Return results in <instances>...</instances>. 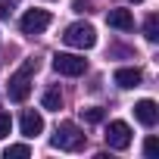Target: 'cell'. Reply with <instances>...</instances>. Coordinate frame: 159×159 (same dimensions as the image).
<instances>
[{"mask_svg":"<svg viewBox=\"0 0 159 159\" xmlns=\"http://www.w3.org/2000/svg\"><path fill=\"white\" fill-rule=\"evenodd\" d=\"M34 69H38V59H25V66L10 78L7 94H10L13 103H25V100H28V94H31V81H28V75H31Z\"/></svg>","mask_w":159,"mask_h":159,"instance_id":"1","label":"cell"},{"mask_svg":"<svg viewBox=\"0 0 159 159\" xmlns=\"http://www.w3.org/2000/svg\"><path fill=\"white\" fill-rule=\"evenodd\" d=\"M84 131L78 128L75 122H62L59 128H56V134L50 137V143L56 147V150H81L84 147Z\"/></svg>","mask_w":159,"mask_h":159,"instance_id":"2","label":"cell"},{"mask_svg":"<svg viewBox=\"0 0 159 159\" xmlns=\"http://www.w3.org/2000/svg\"><path fill=\"white\" fill-rule=\"evenodd\" d=\"M62 41H66L69 47H78V50H91V47L97 44V31H94V25H88V22H72V25L62 31Z\"/></svg>","mask_w":159,"mask_h":159,"instance_id":"3","label":"cell"},{"mask_svg":"<svg viewBox=\"0 0 159 159\" xmlns=\"http://www.w3.org/2000/svg\"><path fill=\"white\" fill-rule=\"evenodd\" d=\"M53 69L59 75H69V78H78L88 72V59L84 56H75V53H56L53 56Z\"/></svg>","mask_w":159,"mask_h":159,"instance_id":"4","label":"cell"},{"mask_svg":"<svg viewBox=\"0 0 159 159\" xmlns=\"http://www.w3.org/2000/svg\"><path fill=\"white\" fill-rule=\"evenodd\" d=\"M103 137H106V147L109 150H128L131 147V128L125 122H109Z\"/></svg>","mask_w":159,"mask_h":159,"instance_id":"5","label":"cell"},{"mask_svg":"<svg viewBox=\"0 0 159 159\" xmlns=\"http://www.w3.org/2000/svg\"><path fill=\"white\" fill-rule=\"evenodd\" d=\"M47 25H50V13H47V10H28V13L22 16V22H19V28H22L25 34H41Z\"/></svg>","mask_w":159,"mask_h":159,"instance_id":"6","label":"cell"},{"mask_svg":"<svg viewBox=\"0 0 159 159\" xmlns=\"http://www.w3.org/2000/svg\"><path fill=\"white\" fill-rule=\"evenodd\" d=\"M134 119H137L140 125L153 128V125L159 122V106H156L153 100H137V103H134Z\"/></svg>","mask_w":159,"mask_h":159,"instance_id":"7","label":"cell"},{"mask_svg":"<svg viewBox=\"0 0 159 159\" xmlns=\"http://www.w3.org/2000/svg\"><path fill=\"white\" fill-rule=\"evenodd\" d=\"M19 128H22V134H25V137H38V134L44 131V116H41V112H34V109H25V112H22V119H19Z\"/></svg>","mask_w":159,"mask_h":159,"instance_id":"8","label":"cell"},{"mask_svg":"<svg viewBox=\"0 0 159 159\" xmlns=\"http://www.w3.org/2000/svg\"><path fill=\"white\" fill-rule=\"evenodd\" d=\"M106 25H112V28H119V31H131V28H134V16H131V10L116 7V10L106 13Z\"/></svg>","mask_w":159,"mask_h":159,"instance_id":"9","label":"cell"},{"mask_svg":"<svg viewBox=\"0 0 159 159\" xmlns=\"http://www.w3.org/2000/svg\"><path fill=\"white\" fill-rule=\"evenodd\" d=\"M140 69H134V66H128V69H116V75H112V81L119 84V88H137L140 84Z\"/></svg>","mask_w":159,"mask_h":159,"instance_id":"10","label":"cell"},{"mask_svg":"<svg viewBox=\"0 0 159 159\" xmlns=\"http://www.w3.org/2000/svg\"><path fill=\"white\" fill-rule=\"evenodd\" d=\"M143 38H147V41H159V16H156V13L147 16V22H143Z\"/></svg>","mask_w":159,"mask_h":159,"instance_id":"11","label":"cell"},{"mask_svg":"<svg viewBox=\"0 0 159 159\" xmlns=\"http://www.w3.org/2000/svg\"><path fill=\"white\" fill-rule=\"evenodd\" d=\"M81 119H84L88 125H100V122L106 119V109H100V106H88V109H81Z\"/></svg>","mask_w":159,"mask_h":159,"instance_id":"12","label":"cell"},{"mask_svg":"<svg viewBox=\"0 0 159 159\" xmlns=\"http://www.w3.org/2000/svg\"><path fill=\"white\" fill-rule=\"evenodd\" d=\"M3 156H7V159H25V156H31V147H28V143H10V147L3 150Z\"/></svg>","mask_w":159,"mask_h":159,"instance_id":"13","label":"cell"},{"mask_svg":"<svg viewBox=\"0 0 159 159\" xmlns=\"http://www.w3.org/2000/svg\"><path fill=\"white\" fill-rule=\"evenodd\" d=\"M62 106V94L56 91V88H50L47 94H44V109H59Z\"/></svg>","mask_w":159,"mask_h":159,"instance_id":"14","label":"cell"},{"mask_svg":"<svg viewBox=\"0 0 159 159\" xmlns=\"http://www.w3.org/2000/svg\"><path fill=\"white\" fill-rule=\"evenodd\" d=\"M19 3V0H0V19H7L10 13H13V7Z\"/></svg>","mask_w":159,"mask_h":159,"instance_id":"15","label":"cell"},{"mask_svg":"<svg viewBox=\"0 0 159 159\" xmlns=\"http://www.w3.org/2000/svg\"><path fill=\"white\" fill-rule=\"evenodd\" d=\"M10 125H13L10 116H7V112H0V137H7V134H10Z\"/></svg>","mask_w":159,"mask_h":159,"instance_id":"16","label":"cell"},{"mask_svg":"<svg viewBox=\"0 0 159 159\" xmlns=\"http://www.w3.org/2000/svg\"><path fill=\"white\" fill-rule=\"evenodd\" d=\"M143 153L147 156H156V137H147L143 140Z\"/></svg>","mask_w":159,"mask_h":159,"instance_id":"17","label":"cell"},{"mask_svg":"<svg viewBox=\"0 0 159 159\" xmlns=\"http://www.w3.org/2000/svg\"><path fill=\"white\" fill-rule=\"evenodd\" d=\"M134 3H143V0H134Z\"/></svg>","mask_w":159,"mask_h":159,"instance_id":"18","label":"cell"}]
</instances>
